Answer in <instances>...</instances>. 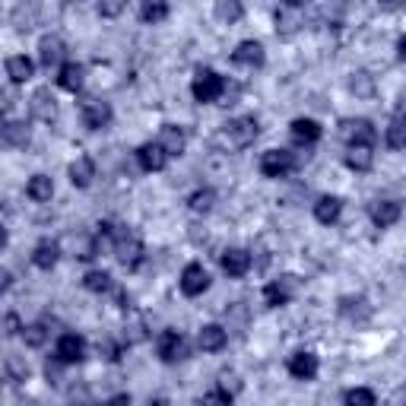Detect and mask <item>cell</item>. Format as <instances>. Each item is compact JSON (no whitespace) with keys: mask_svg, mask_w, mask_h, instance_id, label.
Instances as JSON below:
<instances>
[{"mask_svg":"<svg viewBox=\"0 0 406 406\" xmlns=\"http://www.w3.org/2000/svg\"><path fill=\"white\" fill-rule=\"evenodd\" d=\"M346 406H374V394L368 387H352L346 394Z\"/></svg>","mask_w":406,"mask_h":406,"instance_id":"ab89813d","label":"cell"},{"mask_svg":"<svg viewBox=\"0 0 406 406\" xmlns=\"http://www.w3.org/2000/svg\"><path fill=\"white\" fill-rule=\"evenodd\" d=\"M105 406H131V397H127V394H117V397H111Z\"/></svg>","mask_w":406,"mask_h":406,"instance_id":"681fc988","label":"cell"},{"mask_svg":"<svg viewBox=\"0 0 406 406\" xmlns=\"http://www.w3.org/2000/svg\"><path fill=\"white\" fill-rule=\"evenodd\" d=\"M210 289V273L203 264H188L181 270V292L188 295V299H197V295H203V292Z\"/></svg>","mask_w":406,"mask_h":406,"instance_id":"ba28073f","label":"cell"},{"mask_svg":"<svg viewBox=\"0 0 406 406\" xmlns=\"http://www.w3.org/2000/svg\"><path fill=\"white\" fill-rule=\"evenodd\" d=\"M197 343L203 352H219V349H225V343H229V333H225V327H219V324H207V327L200 330Z\"/></svg>","mask_w":406,"mask_h":406,"instance_id":"ffe728a7","label":"cell"},{"mask_svg":"<svg viewBox=\"0 0 406 406\" xmlns=\"http://www.w3.org/2000/svg\"><path fill=\"white\" fill-rule=\"evenodd\" d=\"M346 166L352 168V172H368V168L374 166V153L368 150V146H349Z\"/></svg>","mask_w":406,"mask_h":406,"instance_id":"83f0119b","label":"cell"},{"mask_svg":"<svg viewBox=\"0 0 406 406\" xmlns=\"http://www.w3.org/2000/svg\"><path fill=\"white\" fill-rule=\"evenodd\" d=\"M10 245V232H7V225L0 223V248H7Z\"/></svg>","mask_w":406,"mask_h":406,"instance_id":"f907efd6","label":"cell"},{"mask_svg":"<svg viewBox=\"0 0 406 406\" xmlns=\"http://www.w3.org/2000/svg\"><path fill=\"white\" fill-rule=\"evenodd\" d=\"M397 58H400V60L406 58V38H397Z\"/></svg>","mask_w":406,"mask_h":406,"instance_id":"816d5d0a","label":"cell"},{"mask_svg":"<svg viewBox=\"0 0 406 406\" xmlns=\"http://www.w3.org/2000/svg\"><path fill=\"white\" fill-rule=\"evenodd\" d=\"M10 282H13L10 270H3V267H0V292H7V289H10Z\"/></svg>","mask_w":406,"mask_h":406,"instance_id":"c3c4849f","label":"cell"},{"mask_svg":"<svg viewBox=\"0 0 406 406\" xmlns=\"http://www.w3.org/2000/svg\"><path fill=\"white\" fill-rule=\"evenodd\" d=\"M159 359L166 365H174V362H181V359H188V340H184L178 330H162L159 333Z\"/></svg>","mask_w":406,"mask_h":406,"instance_id":"8992f818","label":"cell"},{"mask_svg":"<svg viewBox=\"0 0 406 406\" xmlns=\"http://www.w3.org/2000/svg\"><path fill=\"white\" fill-rule=\"evenodd\" d=\"M32 23H35V7L13 10V25H16V29H32Z\"/></svg>","mask_w":406,"mask_h":406,"instance_id":"60d3db41","label":"cell"},{"mask_svg":"<svg viewBox=\"0 0 406 406\" xmlns=\"http://www.w3.org/2000/svg\"><path fill=\"white\" fill-rule=\"evenodd\" d=\"M340 137L349 143V146H368L372 150L374 140H378V131L368 117H346L340 124Z\"/></svg>","mask_w":406,"mask_h":406,"instance_id":"6da1fadb","label":"cell"},{"mask_svg":"<svg viewBox=\"0 0 406 406\" xmlns=\"http://www.w3.org/2000/svg\"><path fill=\"white\" fill-rule=\"evenodd\" d=\"M3 333H7V337H16V333H23V324H19L16 315H7V317H3Z\"/></svg>","mask_w":406,"mask_h":406,"instance_id":"7dc6e473","label":"cell"},{"mask_svg":"<svg viewBox=\"0 0 406 406\" xmlns=\"http://www.w3.org/2000/svg\"><path fill=\"white\" fill-rule=\"evenodd\" d=\"M286 368H289V374L295 381H315L321 362H317L315 352H295V356H289V365H286Z\"/></svg>","mask_w":406,"mask_h":406,"instance_id":"7c38bea8","label":"cell"},{"mask_svg":"<svg viewBox=\"0 0 406 406\" xmlns=\"http://www.w3.org/2000/svg\"><path fill=\"white\" fill-rule=\"evenodd\" d=\"M140 16H143V23H153V25L162 23L168 16V3H143Z\"/></svg>","mask_w":406,"mask_h":406,"instance_id":"8d00e7d4","label":"cell"},{"mask_svg":"<svg viewBox=\"0 0 406 406\" xmlns=\"http://www.w3.org/2000/svg\"><path fill=\"white\" fill-rule=\"evenodd\" d=\"M3 365H7V372H10L13 381H29V365H25L19 356H7V362Z\"/></svg>","mask_w":406,"mask_h":406,"instance_id":"f35d334b","label":"cell"},{"mask_svg":"<svg viewBox=\"0 0 406 406\" xmlns=\"http://www.w3.org/2000/svg\"><path fill=\"white\" fill-rule=\"evenodd\" d=\"M219 387H223V390H229V394H232V397H235V390L241 387L238 374H229V372H223V374H219Z\"/></svg>","mask_w":406,"mask_h":406,"instance_id":"bcb514c9","label":"cell"},{"mask_svg":"<svg viewBox=\"0 0 406 406\" xmlns=\"http://www.w3.org/2000/svg\"><path fill=\"white\" fill-rule=\"evenodd\" d=\"M292 168H299V159L289 150H267L260 156V174L264 178H286Z\"/></svg>","mask_w":406,"mask_h":406,"instance_id":"3957f363","label":"cell"},{"mask_svg":"<svg viewBox=\"0 0 406 406\" xmlns=\"http://www.w3.org/2000/svg\"><path fill=\"white\" fill-rule=\"evenodd\" d=\"M295 292H299V280H295V276H280V280L264 286V302L270 308L289 305V302L295 299Z\"/></svg>","mask_w":406,"mask_h":406,"instance_id":"52a82bcc","label":"cell"},{"mask_svg":"<svg viewBox=\"0 0 406 406\" xmlns=\"http://www.w3.org/2000/svg\"><path fill=\"white\" fill-rule=\"evenodd\" d=\"M349 89H352L356 99H372L374 92H378V86H374V76L372 74L359 70V74H352V80H349Z\"/></svg>","mask_w":406,"mask_h":406,"instance_id":"f1b7e54d","label":"cell"},{"mask_svg":"<svg viewBox=\"0 0 406 406\" xmlns=\"http://www.w3.org/2000/svg\"><path fill=\"white\" fill-rule=\"evenodd\" d=\"M0 137L10 143V146H25L29 143V127L23 121H7V124L0 127Z\"/></svg>","mask_w":406,"mask_h":406,"instance_id":"1f68e13d","label":"cell"},{"mask_svg":"<svg viewBox=\"0 0 406 406\" xmlns=\"http://www.w3.org/2000/svg\"><path fill=\"white\" fill-rule=\"evenodd\" d=\"M340 315L349 317V321H365V317L372 315V308H368V302L365 299H352V295H346V299H340Z\"/></svg>","mask_w":406,"mask_h":406,"instance_id":"f546056e","label":"cell"},{"mask_svg":"<svg viewBox=\"0 0 406 406\" xmlns=\"http://www.w3.org/2000/svg\"><path fill=\"white\" fill-rule=\"evenodd\" d=\"M241 13L245 10H241L238 0H219L216 3V16L223 19V23H235V19H241Z\"/></svg>","mask_w":406,"mask_h":406,"instance_id":"d590c367","label":"cell"},{"mask_svg":"<svg viewBox=\"0 0 406 406\" xmlns=\"http://www.w3.org/2000/svg\"><path fill=\"white\" fill-rule=\"evenodd\" d=\"M219 267H223V273L238 280V276H245L251 270V254L245 248H225L219 254Z\"/></svg>","mask_w":406,"mask_h":406,"instance_id":"8fae6325","label":"cell"},{"mask_svg":"<svg viewBox=\"0 0 406 406\" xmlns=\"http://www.w3.org/2000/svg\"><path fill=\"white\" fill-rule=\"evenodd\" d=\"M191 92L197 102H216L225 95V80L216 74V70H200V74L194 76Z\"/></svg>","mask_w":406,"mask_h":406,"instance_id":"277c9868","label":"cell"},{"mask_svg":"<svg viewBox=\"0 0 406 406\" xmlns=\"http://www.w3.org/2000/svg\"><path fill=\"white\" fill-rule=\"evenodd\" d=\"M35 74V64L25 54H13V58H7V76L13 80V83H29Z\"/></svg>","mask_w":406,"mask_h":406,"instance_id":"484cf974","label":"cell"},{"mask_svg":"<svg viewBox=\"0 0 406 406\" xmlns=\"http://www.w3.org/2000/svg\"><path fill=\"white\" fill-rule=\"evenodd\" d=\"M184 146H188V133L181 131L178 124H166L162 133H159V150L166 156H181Z\"/></svg>","mask_w":406,"mask_h":406,"instance_id":"5bb4252c","label":"cell"},{"mask_svg":"<svg viewBox=\"0 0 406 406\" xmlns=\"http://www.w3.org/2000/svg\"><path fill=\"white\" fill-rule=\"evenodd\" d=\"M64 54H67V48L58 35H45L42 42H38V60L45 67H60L64 64Z\"/></svg>","mask_w":406,"mask_h":406,"instance_id":"2e32d148","label":"cell"},{"mask_svg":"<svg viewBox=\"0 0 406 406\" xmlns=\"http://www.w3.org/2000/svg\"><path fill=\"white\" fill-rule=\"evenodd\" d=\"M232 60L241 67H251V70H254V67H264V45L248 38V42H241L238 48L232 51Z\"/></svg>","mask_w":406,"mask_h":406,"instance_id":"9a60e30c","label":"cell"},{"mask_svg":"<svg viewBox=\"0 0 406 406\" xmlns=\"http://www.w3.org/2000/svg\"><path fill=\"white\" fill-rule=\"evenodd\" d=\"M257 137V117H235V121H229V124L223 127V140L232 146V150H245V146H251Z\"/></svg>","mask_w":406,"mask_h":406,"instance_id":"7a4b0ae2","label":"cell"},{"mask_svg":"<svg viewBox=\"0 0 406 406\" xmlns=\"http://www.w3.org/2000/svg\"><path fill=\"white\" fill-rule=\"evenodd\" d=\"M99 352H102V359H108V362H121L124 346H121V343H111V340H102L99 343Z\"/></svg>","mask_w":406,"mask_h":406,"instance_id":"b9f144b4","label":"cell"},{"mask_svg":"<svg viewBox=\"0 0 406 406\" xmlns=\"http://www.w3.org/2000/svg\"><path fill=\"white\" fill-rule=\"evenodd\" d=\"M387 146L390 150H403L406 146V127H403V108L394 111V121L387 127Z\"/></svg>","mask_w":406,"mask_h":406,"instance_id":"4dcf8cb0","label":"cell"},{"mask_svg":"<svg viewBox=\"0 0 406 406\" xmlns=\"http://www.w3.org/2000/svg\"><path fill=\"white\" fill-rule=\"evenodd\" d=\"M58 257H60L58 241L45 238V241H38V245H35V251H32V264L38 267V270H51V267L58 264Z\"/></svg>","mask_w":406,"mask_h":406,"instance_id":"603a6c76","label":"cell"},{"mask_svg":"<svg viewBox=\"0 0 406 406\" xmlns=\"http://www.w3.org/2000/svg\"><path fill=\"white\" fill-rule=\"evenodd\" d=\"M289 131H292V137H295L299 143H305V146H311V143L321 140V124L311 121V117H295Z\"/></svg>","mask_w":406,"mask_h":406,"instance_id":"d4e9b609","label":"cell"},{"mask_svg":"<svg viewBox=\"0 0 406 406\" xmlns=\"http://www.w3.org/2000/svg\"><path fill=\"white\" fill-rule=\"evenodd\" d=\"M83 64H76V60H64L58 70V86L67 92H80L83 89Z\"/></svg>","mask_w":406,"mask_h":406,"instance_id":"e0dca14e","label":"cell"},{"mask_svg":"<svg viewBox=\"0 0 406 406\" xmlns=\"http://www.w3.org/2000/svg\"><path fill=\"white\" fill-rule=\"evenodd\" d=\"M74 251H76L74 257H80V260H92V257H95V241L92 238H76Z\"/></svg>","mask_w":406,"mask_h":406,"instance_id":"7bdbcfd3","label":"cell"},{"mask_svg":"<svg viewBox=\"0 0 406 406\" xmlns=\"http://www.w3.org/2000/svg\"><path fill=\"white\" fill-rule=\"evenodd\" d=\"M83 286L89 292H95V295H102V292L111 289V273H105V270H92V273L83 276Z\"/></svg>","mask_w":406,"mask_h":406,"instance_id":"d6a6232c","label":"cell"},{"mask_svg":"<svg viewBox=\"0 0 406 406\" xmlns=\"http://www.w3.org/2000/svg\"><path fill=\"white\" fill-rule=\"evenodd\" d=\"M124 7H127L124 0H102V3H99V16H108V19L121 16V13H124Z\"/></svg>","mask_w":406,"mask_h":406,"instance_id":"ee69618b","label":"cell"},{"mask_svg":"<svg viewBox=\"0 0 406 406\" xmlns=\"http://www.w3.org/2000/svg\"><path fill=\"white\" fill-rule=\"evenodd\" d=\"M400 203L397 200H374L372 203V219H374V225L378 229H387V225H394L400 219Z\"/></svg>","mask_w":406,"mask_h":406,"instance_id":"d6986e66","label":"cell"},{"mask_svg":"<svg viewBox=\"0 0 406 406\" xmlns=\"http://www.w3.org/2000/svg\"><path fill=\"white\" fill-rule=\"evenodd\" d=\"M115 257L124 267H137L143 257V238L137 232H131V229H121L115 235Z\"/></svg>","mask_w":406,"mask_h":406,"instance_id":"5b68a950","label":"cell"},{"mask_svg":"<svg viewBox=\"0 0 406 406\" xmlns=\"http://www.w3.org/2000/svg\"><path fill=\"white\" fill-rule=\"evenodd\" d=\"M302 25V7L299 3H286L276 10V32L280 35H292Z\"/></svg>","mask_w":406,"mask_h":406,"instance_id":"7402d4cb","label":"cell"},{"mask_svg":"<svg viewBox=\"0 0 406 406\" xmlns=\"http://www.w3.org/2000/svg\"><path fill=\"white\" fill-rule=\"evenodd\" d=\"M60 368H64L60 359H48V362H45V378H48L51 384H60Z\"/></svg>","mask_w":406,"mask_h":406,"instance_id":"f6af8a7d","label":"cell"},{"mask_svg":"<svg viewBox=\"0 0 406 406\" xmlns=\"http://www.w3.org/2000/svg\"><path fill=\"white\" fill-rule=\"evenodd\" d=\"M137 162H140L143 172H162L168 156L159 150V143H143L140 150H137Z\"/></svg>","mask_w":406,"mask_h":406,"instance_id":"ac0fdd59","label":"cell"},{"mask_svg":"<svg viewBox=\"0 0 406 406\" xmlns=\"http://www.w3.org/2000/svg\"><path fill=\"white\" fill-rule=\"evenodd\" d=\"M188 203H191L194 213H210V210H213V203H216V194L210 191V188H200V191L191 194V200H188Z\"/></svg>","mask_w":406,"mask_h":406,"instance_id":"836d02e7","label":"cell"},{"mask_svg":"<svg viewBox=\"0 0 406 406\" xmlns=\"http://www.w3.org/2000/svg\"><path fill=\"white\" fill-rule=\"evenodd\" d=\"M29 111H32V117L45 121V124L58 121V99L51 95L48 86H42V89L32 92V99H29Z\"/></svg>","mask_w":406,"mask_h":406,"instance_id":"9c48e42d","label":"cell"},{"mask_svg":"<svg viewBox=\"0 0 406 406\" xmlns=\"http://www.w3.org/2000/svg\"><path fill=\"white\" fill-rule=\"evenodd\" d=\"M54 359H60L64 365H74V362H83L86 359V340L76 337V333H64L58 340V349H54Z\"/></svg>","mask_w":406,"mask_h":406,"instance_id":"30bf717a","label":"cell"},{"mask_svg":"<svg viewBox=\"0 0 406 406\" xmlns=\"http://www.w3.org/2000/svg\"><path fill=\"white\" fill-rule=\"evenodd\" d=\"M23 340H25V346H32V349L45 346V340H48V327H45V324H29V327H23Z\"/></svg>","mask_w":406,"mask_h":406,"instance_id":"e575fe53","label":"cell"},{"mask_svg":"<svg viewBox=\"0 0 406 406\" xmlns=\"http://www.w3.org/2000/svg\"><path fill=\"white\" fill-rule=\"evenodd\" d=\"M92 178H95V162L89 156H76L70 162V184L74 188H89Z\"/></svg>","mask_w":406,"mask_h":406,"instance_id":"44dd1931","label":"cell"},{"mask_svg":"<svg viewBox=\"0 0 406 406\" xmlns=\"http://www.w3.org/2000/svg\"><path fill=\"white\" fill-rule=\"evenodd\" d=\"M232 394L229 390H223V387H216V390H210V394H203L200 397V406H232Z\"/></svg>","mask_w":406,"mask_h":406,"instance_id":"74e56055","label":"cell"},{"mask_svg":"<svg viewBox=\"0 0 406 406\" xmlns=\"http://www.w3.org/2000/svg\"><path fill=\"white\" fill-rule=\"evenodd\" d=\"M150 406H168V400H166V397H156Z\"/></svg>","mask_w":406,"mask_h":406,"instance_id":"f5cc1de1","label":"cell"},{"mask_svg":"<svg viewBox=\"0 0 406 406\" xmlns=\"http://www.w3.org/2000/svg\"><path fill=\"white\" fill-rule=\"evenodd\" d=\"M343 213V200L340 197H321L315 203V219L321 225H333Z\"/></svg>","mask_w":406,"mask_h":406,"instance_id":"cb8c5ba5","label":"cell"},{"mask_svg":"<svg viewBox=\"0 0 406 406\" xmlns=\"http://www.w3.org/2000/svg\"><path fill=\"white\" fill-rule=\"evenodd\" d=\"M25 194H29V200H35V203H48V200L54 197V184H51L48 174H32L29 184H25Z\"/></svg>","mask_w":406,"mask_h":406,"instance_id":"4316f807","label":"cell"},{"mask_svg":"<svg viewBox=\"0 0 406 406\" xmlns=\"http://www.w3.org/2000/svg\"><path fill=\"white\" fill-rule=\"evenodd\" d=\"M83 124L89 131H102L111 124V105L102 99H86L83 102Z\"/></svg>","mask_w":406,"mask_h":406,"instance_id":"4fadbf2b","label":"cell"}]
</instances>
